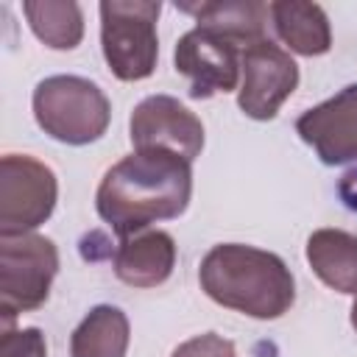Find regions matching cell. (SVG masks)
I'll use <instances>...</instances> for the list:
<instances>
[{
	"label": "cell",
	"instance_id": "cell-1",
	"mask_svg": "<svg viewBox=\"0 0 357 357\" xmlns=\"http://www.w3.org/2000/svg\"><path fill=\"white\" fill-rule=\"evenodd\" d=\"M192 162L173 151H134L114 162L95 192L100 220L123 240L156 220L178 218L192 195Z\"/></svg>",
	"mask_w": 357,
	"mask_h": 357
},
{
	"label": "cell",
	"instance_id": "cell-2",
	"mask_svg": "<svg viewBox=\"0 0 357 357\" xmlns=\"http://www.w3.org/2000/svg\"><path fill=\"white\" fill-rule=\"evenodd\" d=\"M198 282L215 304L259 321L282 318L296 301V279L284 259L243 243L212 245L201 259Z\"/></svg>",
	"mask_w": 357,
	"mask_h": 357
},
{
	"label": "cell",
	"instance_id": "cell-3",
	"mask_svg": "<svg viewBox=\"0 0 357 357\" xmlns=\"http://www.w3.org/2000/svg\"><path fill=\"white\" fill-rule=\"evenodd\" d=\"M31 103L39 128L64 145L100 139L112 120V103L103 89L81 75H50L39 81Z\"/></svg>",
	"mask_w": 357,
	"mask_h": 357
},
{
	"label": "cell",
	"instance_id": "cell-4",
	"mask_svg": "<svg viewBox=\"0 0 357 357\" xmlns=\"http://www.w3.org/2000/svg\"><path fill=\"white\" fill-rule=\"evenodd\" d=\"M100 47L114 78L142 81L156 70L159 36L156 20L162 6L151 0H103Z\"/></svg>",
	"mask_w": 357,
	"mask_h": 357
},
{
	"label": "cell",
	"instance_id": "cell-5",
	"mask_svg": "<svg viewBox=\"0 0 357 357\" xmlns=\"http://www.w3.org/2000/svg\"><path fill=\"white\" fill-rule=\"evenodd\" d=\"M59 273V248L45 234L0 237V312L14 324L20 312L39 310Z\"/></svg>",
	"mask_w": 357,
	"mask_h": 357
},
{
	"label": "cell",
	"instance_id": "cell-6",
	"mask_svg": "<svg viewBox=\"0 0 357 357\" xmlns=\"http://www.w3.org/2000/svg\"><path fill=\"white\" fill-rule=\"evenodd\" d=\"M56 173L25 153L0 159V237L31 234L56 209Z\"/></svg>",
	"mask_w": 357,
	"mask_h": 357
},
{
	"label": "cell",
	"instance_id": "cell-7",
	"mask_svg": "<svg viewBox=\"0 0 357 357\" xmlns=\"http://www.w3.org/2000/svg\"><path fill=\"white\" fill-rule=\"evenodd\" d=\"M298 86V64L271 39L254 42L240 53L237 106L251 120H273Z\"/></svg>",
	"mask_w": 357,
	"mask_h": 357
},
{
	"label": "cell",
	"instance_id": "cell-8",
	"mask_svg": "<svg viewBox=\"0 0 357 357\" xmlns=\"http://www.w3.org/2000/svg\"><path fill=\"white\" fill-rule=\"evenodd\" d=\"M240 53L243 47L229 36L195 25L176 42L173 64H176V73L190 78V98L204 100L218 92L237 89Z\"/></svg>",
	"mask_w": 357,
	"mask_h": 357
},
{
	"label": "cell",
	"instance_id": "cell-9",
	"mask_svg": "<svg viewBox=\"0 0 357 357\" xmlns=\"http://www.w3.org/2000/svg\"><path fill=\"white\" fill-rule=\"evenodd\" d=\"M128 137L137 151H173L192 162L204 148V123L176 98L151 95L139 100L128 120Z\"/></svg>",
	"mask_w": 357,
	"mask_h": 357
},
{
	"label": "cell",
	"instance_id": "cell-10",
	"mask_svg": "<svg viewBox=\"0 0 357 357\" xmlns=\"http://www.w3.org/2000/svg\"><path fill=\"white\" fill-rule=\"evenodd\" d=\"M296 134L329 167L357 162V84L307 109L296 120Z\"/></svg>",
	"mask_w": 357,
	"mask_h": 357
},
{
	"label": "cell",
	"instance_id": "cell-11",
	"mask_svg": "<svg viewBox=\"0 0 357 357\" xmlns=\"http://www.w3.org/2000/svg\"><path fill=\"white\" fill-rule=\"evenodd\" d=\"M114 276L131 287H156L176 268V243L162 229H142L120 240L114 251Z\"/></svg>",
	"mask_w": 357,
	"mask_h": 357
},
{
	"label": "cell",
	"instance_id": "cell-12",
	"mask_svg": "<svg viewBox=\"0 0 357 357\" xmlns=\"http://www.w3.org/2000/svg\"><path fill=\"white\" fill-rule=\"evenodd\" d=\"M276 36L298 56H324L332 47L329 17L318 3L276 0L268 6Z\"/></svg>",
	"mask_w": 357,
	"mask_h": 357
},
{
	"label": "cell",
	"instance_id": "cell-13",
	"mask_svg": "<svg viewBox=\"0 0 357 357\" xmlns=\"http://www.w3.org/2000/svg\"><path fill=\"white\" fill-rule=\"evenodd\" d=\"M307 262L326 287L357 296V234L343 229H315L307 237Z\"/></svg>",
	"mask_w": 357,
	"mask_h": 357
},
{
	"label": "cell",
	"instance_id": "cell-14",
	"mask_svg": "<svg viewBox=\"0 0 357 357\" xmlns=\"http://www.w3.org/2000/svg\"><path fill=\"white\" fill-rule=\"evenodd\" d=\"M181 11L192 14L201 28L218 31L237 42L240 47H248L254 42L268 39V6L257 0H223V3H181Z\"/></svg>",
	"mask_w": 357,
	"mask_h": 357
},
{
	"label": "cell",
	"instance_id": "cell-15",
	"mask_svg": "<svg viewBox=\"0 0 357 357\" xmlns=\"http://www.w3.org/2000/svg\"><path fill=\"white\" fill-rule=\"evenodd\" d=\"M131 340L128 318L120 307L98 304L73 329L70 357H126Z\"/></svg>",
	"mask_w": 357,
	"mask_h": 357
},
{
	"label": "cell",
	"instance_id": "cell-16",
	"mask_svg": "<svg viewBox=\"0 0 357 357\" xmlns=\"http://www.w3.org/2000/svg\"><path fill=\"white\" fill-rule=\"evenodd\" d=\"M22 14L36 39L53 50H73L84 39V11L75 0H25Z\"/></svg>",
	"mask_w": 357,
	"mask_h": 357
},
{
	"label": "cell",
	"instance_id": "cell-17",
	"mask_svg": "<svg viewBox=\"0 0 357 357\" xmlns=\"http://www.w3.org/2000/svg\"><path fill=\"white\" fill-rule=\"evenodd\" d=\"M0 357H47V343L42 329H14L11 324H3L0 335Z\"/></svg>",
	"mask_w": 357,
	"mask_h": 357
},
{
	"label": "cell",
	"instance_id": "cell-18",
	"mask_svg": "<svg viewBox=\"0 0 357 357\" xmlns=\"http://www.w3.org/2000/svg\"><path fill=\"white\" fill-rule=\"evenodd\" d=\"M170 357H237V354H234L231 340H226L215 332H204V335L190 337L181 346H176Z\"/></svg>",
	"mask_w": 357,
	"mask_h": 357
},
{
	"label": "cell",
	"instance_id": "cell-19",
	"mask_svg": "<svg viewBox=\"0 0 357 357\" xmlns=\"http://www.w3.org/2000/svg\"><path fill=\"white\" fill-rule=\"evenodd\" d=\"M351 326L357 329V296H354V304H351Z\"/></svg>",
	"mask_w": 357,
	"mask_h": 357
}]
</instances>
